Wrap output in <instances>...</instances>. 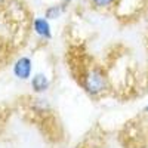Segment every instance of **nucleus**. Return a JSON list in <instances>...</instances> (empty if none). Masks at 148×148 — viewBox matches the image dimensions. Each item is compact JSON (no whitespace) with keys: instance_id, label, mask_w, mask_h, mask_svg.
<instances>
[{"instance_id":"nucleus-2","label":"nucleus","mask_w":148,"mask_h":148,"mask_svg":"<svg viewBox=\"0 0 148 148\" xmlns=\"http://www.w3.org/2000/svg\"><path fill=\"white\" fill-rule=\"evenodd\" d=\"M12 71H14V76L16 79H19L22 82L30 80L31 79V73H33V61H31V58H28V56L18 58L15 61Z\"/></svg>"},{"instance_id":"nucleus-7","label":"nucleus","mask_w":148,"mask_h":148,"mask_svg":"<svg viewBox=\"0 0 148 148\" xmlns=\"http://www.w3.org/2000/svg\"><path fill=\"white\" fill-rule=\"evenodd\" d=\"M62 2H64V5H70L71 2H74V0H62Z\"/></svg>"},{"instance_id":"nucleus-8","label":"nucleus","mask_w":148,"mask_h":148,"mask_svg":"<svg viewBox=\"0 0 148 148\" xmlns=\"http://www.w3.org/2000/svg\"><path fill=\"white\" fill-rule=\"evenodd\" d=\"M144 111H145V113H148V105H147V107L144 108Z\"/></svg>"},{"instance_id":"nucleus-3","label":"nucleus","mask_w":148,"mask_h":148,"mask_svg":"<svg viewBox=\"0 0 148 148\" xmlns=\"http://www.w3.org/2000/svg\"><path fill=\"white\" fill-rule=\"evenodd\" d=\"M33 31L43 40H51L52 39V28L51 24H49V19L45 16H37L33 19Z\"/></svg>"},{"instance_id":"nucleus-6","label":"nucleus","mask_w":148,"mask_h":148,"mask_svg":"<svg viewBox=\"0 0 148 148\" xmlns=\"http://www.w3.org/2000/svg\"><path fill=\"white\" fill-rule=\"evenodd\" d=\"M116 0H89V3L93 9L98 10H104V9H110L111 6L114 5Z\"/></svg>"},{"instance_id":"nucleus-5","label":"nucleus","mask_w":148,"mask_h":148,"mask_svg":"<svg viewBox=\"0 0 148 148\" xmlns=\"http://www.w3.org/2000/svg\"><path fill=\"white\" fill-rule=\"evenodd\" d=\"M64 6H65L64 3L62 5H52V6H49L45 10V18H47V19H58L61 15L64 14V10H65Z\"/></svg>"},{"instance_id":"nucleus-9","label":"nucleus","mask_w":148,"mask_h":148,"mask_svg":"<svg viewBox=\"0 0 148 148\" xmlns=\"http://www.w3.org/2000/svg\"><path fill=\"white\" fill-rule=\"evenodd\" d=\"M5 2H6V0H0V5H3Z\"/></svg>"},{"instance_id":"nucleus-4","label":"nucleus","mask_w":148,"mask_h":148,"mask_svg":"<svg viewBox=\"0 0 148 148\" xmlns=\"http://www.w3.org/2000/svg\"><path fill=\"white\" fill-rule=\"evenodd\" d=\"M31 89L33 92L36 93H45L47 89H49V86H51V82H49L47 76L43 73H37L34 74V76L31 77Z\"/></svg>"},{"instance_id":"nucleus-1","label":"nucleus","mask_w":148,"mask_h":148,"mask_svg":"<svg viewBox=\"0 0 148 148\" xmlns=\"http://www.w3.org/2000/svg\"><path fill=\"white\" fill-rule=\"evenodd\" d=\"M82 86L90 96H98L108 89V77L101 67H90L82 76Z\"/></svg>"}]
</instances>
